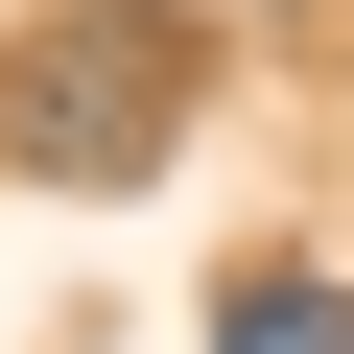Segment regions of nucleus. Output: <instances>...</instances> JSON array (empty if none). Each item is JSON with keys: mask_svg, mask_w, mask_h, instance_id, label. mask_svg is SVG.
I'll use <instances>...</instances> for the list:
<instances>
[{"mask_svg": "<svg viewBox=\"0 0 354 354\" xmlns=\"http://www.w3.org/2000/svg\"><path fill=\"white\" fill-rule=\"evenodd\" d=\"M213 354H354V283H330V260H260V283L213 307Z\"/></svg>", "mask_w": 354, "mask_h": 354, "instance_id": "2", "label": "nucleus"}, {"mask_svg": "<svg viewBox=\"0 0 354 354\" xmlns=\"http://www.w3.org/2000/svg\"><path fill=\"white\" fill-rule=\"evenodd\" d=\"M189 95H213L189 0H48V24H0V165L24 189H142L189 142Z\"/></svg>", "mask_w": 354, "mask_h": 354, "instance_id": "1", "label": "nucleus"}]
</instances>
